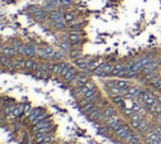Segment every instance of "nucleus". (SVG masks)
<instances>
[{"instance_id": "nucleus-12", "label": "nucleus", "mask_w": 161, "mask_h": 144, "mask_svg": "<svg viewBox=\"0 0 161 144\" xmlns=\"http://www.w3.org/2000/svg\"><path fill=\"white\" fill-rule=\"evenodd\" d=\"M104 92L107 94L108 98H113V96H125L126 90H122L117 86H112L108 87V89H104Z\"/></svg>"}, {"instance_id": "nucleus-10", "label": "nucleus", "mask_w": 161, "mask_h": 144, "mask_svg": "<svg viewBox=\"0 0 161 144\" xmlns=\"http://www.w3.org/2000/svg\"><path fill=\"white\" fill-rule=\"evenodd\" d=\"M83 53H82V47H71V49H69L68 52V61H73L78 60V58H81Z\"/></svg>"}, {"instance_id": "nucleus-34", "label": "nucleus", "mask_w": 161, "mask_h": 144, "mask_svg": "<svg viewBox=\"0 0 161 144\" xmlns=\"http://www.w3.org/2000/svg\"><path fill=\"white\" fill-rule=\"evenodd\" d=\"M40 9H42V7H39V5H30V7L28 8V11L32 14V15H34V14L38 13Z\"/></svg>"}, {"instance_id": "nucleus-32", "label": "nucleus", "mask_w": 161, "mask_h": 144, "mask_svg": "<svg viewBox=\"0 0 161 144\" xmlns=\"http://www.w3.org/2000/svg\"><path fill=\"white\" fill-rule=\"evenodd\" d=\"M11 60L13 58H9V57H7V56H3V54H0V67H5L8 63H10L11 62Z\"/></svg>"}, {"instance_id": "nucleus-23", "label": "nucleus", "mask_w": 161, "mask_h": 144, "mask_svg": "<svg viewBox=\"0 0 161 144\" xmlns=\"http://www.w3.org/2000/svg\"><path fill=\"white\" fill-rule=\"evenodd\" d=\"M120 120H122L121 115H116V116H112V117H108V119H106V120H104V124L108 125L110 128H112V126L115 124H117Z\"/></svg>"}, {"instance_id": "nucleus-30", "label": "nucleus", "mask_w": 161, "mask_h": 144, "mask_svg": "<svg viewBox=\"0 0 161 144\" xmlns=\"http://www.w3.org/2000/svg\"><path fill=\"white\" fill-rule=\"evenodd\" d=\"M95 108H96V104H86V105H83V106H80L81 111L84 114V115H87V114H89L91 111H92Z\"/></svg>"}, {"instance_id": "nucleus-4", "label": "nucleus", "mask_w": 161, "mask_h": 144, "mask_svg": "<svg viewBox=\"0 0 161 144\" xmlns=\"http://www.w3.org/2000/svg\"><path fill=\"white\" fill-rule=\"evenodd\" d=\"M72 64L74 67H77L80 71H87L88 70V56H82L81 58L73 61Z\"/></svg>"}, {"instance_id": "nucleus-35", "label": "nucleus", "mask_w": 161, "mask_h": 144, "mask_svg": "<svg viewBox=\"0 0 161 144\" xmlns=\"http://www.w3.org/2000/svg\"><path fill=\"white\" fill-rule=\"evenodd\" d=\"M23 108H24V113H25V115H27L29 111L32 110V104L30 102H23Z\"/></svg>"}, {"instance_id": "nucleus-2", "label": "nucleus", "mask_w": 161, "mask_h": 144, "mask_svg": "<svg viewBox=\"0 0 161 144\" xmlns=\"http://www.w3.org/2000/svg\"><path fill=\"white\" fill-rule=\"evenodd\" d=\"M37 48H38V46L34 44V43H32V42L25 43L23 56H24L25 58H35L37 57Z\"/></svg>"}, {"instance_id": "nucleus-21", "label": "nucleus", "mask_w": 161, "mask_h": 144, "mask_svg": "<svg viewBox=\"0 0 161 144\" xmlns=\"http://www.w3.org/2000/svg\"><path fill=\"white\" fill-rule=\"evenodd\" d=\"M130 85H131L130 80H126V78H116V86L120 87V89L127 90Z\"/></svg>"}, {"instance_id": "nucleus-16", "label": "nucleus", "mask_w": 161, "mask_h": 144, "mask_svg": "<svg viewBox=\"0 0 161 144\" xmlns=\"http://www.w3.org/2000/svg\"><path fill=\"white\" fill-rule=\"evenodd\" d=\"M33 19L35 20V22L38 23H45L47 20H48V11H45L44 9H40L38 13H35L33 15Z\"/></svg>"}, {"instance_id": "nucleus-37", "label": "nucleus", "mask_w": 161, "mask_h": 144, "mask_svg": "<svg viewBox=\"0 0 161 144\" xmlns=\"http://www.w3.org/2000/svg\"><path fill=\"white\" fill-rule=\"evenodd\" d=\"M155 61H156L157 67H159V68H160V67H161V56H159V57H156V60H155Z\"/></svg>"}, {"instance_id": "nucleus-1", "label": "nucleus", "mask_w": 161, "mask_h": 144, "mask_svg": "<svg viewBox=\"0 0 161 144\" xmlns=\"http://www.w3.org/2000/svg\"><path fill=\"white\" fill-rule=\"evenodd\" d=\"M131 125H130V123H127V121H125L124 123V125L121 126V128L118 129V130H116L115 133H113V137L116 138L117 140H120V142H122V140L126 138V135L128 134V131L131 130Z\"/></svg>"}, {"instance_id": "nucleus-38", "label": "nucleus", "mask_w": 161, "mask_h": 144, "mask_svg": "<svg viewBox=\"0 0 161 144\" xmlns=\"http://www.w3.org/2000/svg\"><path fill=\"white\" fill-rule=\"evenodd\" d=\"M1 117H5V116H4V110L0 109V119H1ZM5 119H7V117H5Z\"/></svg>"}, {"instance_id": "nucleus-24", "label": "nucleus", "mask_w": 161, "mask_h": 144, "mask_svg": "<svg viewBox=\"0 0 161 144\" xmlns=\"http://www.w3.org/2000/svg\"><path fill=\"white\" fill-rule=\"evenodd\" d=\"M49 117H51V114H48V113H47V111H44V113H42V114H40V115H38V116L35 117V119H34L33 121L30 123V125L33 126V125L38 124V123H39V121H43V120L49 119Z\"/></svg>"}, {"instance_id": "nucleus-19", "label": "nucleus", "mask_w": 161, "mask_h": 144, "mask_svg": "<svg viewBox=\"0 0 161 144\" xmlns=\"http://www.w3.org/2000/svg\"><path fill=\"white\" fill-rule=\"evenodd\" d=\"M55 61H59V62H62V61H68V54L59 48L55 49L54 56H53V62H55Z\"/></svg>"}, {"instance_id": "nucleus-8", "label": "nucleus", "mask_w": 161, "mask_h": 144, "mask_svg": "<svg viewBox=\"0 0 161 144\" xmlns=\"http://www.w3.org/2000/svg\"><path fill=\"white\" fill-rule=\"evenodd\" d=\"M25 60H27V58H25L24 56H22V54H18V56H15V57L13 58V63H14V66H15L16 72L24 71L25 70Z\"/></svg>"}, {"instance_id": "nucleus-11", "label": "nucleus", "mask_w": 161, "mask_h": 144, "mask_svg": "<svg viewBox=\"0 0 161 144\" xmlns=\"http://www.w3.org/2000/svg\"><path fill=\"white\" fill-rule=\"evenodd\" d=\"M48 20L49 22H60L63 19V10L62 9H54L48 11Z\"/></svg>"}, {"instance_id": "nucleus-39", "label": "nucleus", "mask_w": 161, "mask_h": 144, "mask_svg": "<svg viewBox=\"0 0 161 144\" xmlns=\"http://www.w3.org/2000/svg\"><path fill=\"white\" fill-rule=\"evenodd\" d=\"M3 44H4V43H1V39H0V51H1V48H3Z\"/></svg>"}, {"instance_id": "nucleus-14", "label": "nucleus", "mask_w": 161, "mask_h": 144, "mask_svg": "<svg viewBox=\"0 0 161 144\" xmlns=\"http://www.w3.org/2000/svg\"><path fill=\"white\" fill-rule=\"evenodd\" d=\"M11 46L14 47V49H15L16 54H22L24 53V44L25 43H23V40L20 39V38H13V39L10 40Z\"/></svg>"}, {"instance_id": "nucleus-13", "label": "nucleus", "mask_w": 161, "mask_h": 144, "mask_svg": "<svg viewBox=\"0 0 161 144\" xmlns=\"http://www.w3.org/2000/svg\"><path fill=\"white\" fill-rule=\"evenodd\" d=\"M52 125H54V124H53V121H52V117H49V119H45V120H43V121H39L38 124L32 126V133L34 134V133H37L38 130H40V129L48 128V126H52Z\"/></svg>"}, {"instance_id": "nucleus-28", "label": "nucleus", "mask_w": 161, "mask_h": 144, "mask_svg": "<svg viewBox=\"0 0 161 144\" xmlns=\"http://www.w3.org/2000/svg\"><path fill=\"white\" fill-rule=\"evenodd\" d=\"M111 105V101H110V99H104V98H102L96 104V106H97L98 109H101V110H103V109H106L107 106H110Z\"/></svg>"}, {"instance_id": "nucleus-22", "label": "nucleus", "mask_w": 161, "mask_h": 144, "mask_svg": "<svg viewBox=\"0 0 161 144\" xmlns=\"http://www.w3.org/2000/svg\"><path fill=\"white\" fill-rule=\"evenodd\" d=\"M16 108V104H7L4 105V108H3V110H4V116L5 117H10L11 114H13V111L15 110Z\"/></svg>"}, {"instance_id": "nucleus-3", "label": "nucleus", "mask_w": 161, "mask_h": 144, "mask_svg": "<svg viewBox=\"0 0 161 144\" xmlns=\"http://www.w3.org/2000/svg\"><path fill=\"white\" fill-rule=\"evenodd\" d=\"M44 109L43 108H40V106H35V108H32V110L29 111V113L25 115V121L28 123V124H30L32 121H33L34 119L38 116V115H40L42 113H44Z\"/></svg>"}, {"instance_id": "nucleus-26", "label": "nucleus", "mask_w": 161, "mask_h": 144, "mask_svg": "<svg viewBox=\"0 0 161 144\" xmlns=\"http://www.w3.org/2000/svg\"><path fill=\"white\" fill-rule=\"evenodd\" d=\"M57 44H58V48L59 49H62L63 52H66L67 54H68V52H69V49H71V43H69V40H66V42H57Z\"/></svg>"}, {"instance_id": "nucleus-27", "label": "nucleus", "mask_w": 161, "mask_h": 144, "mask_svg": "<svg viewBox=\"0 0 161 144\" xmlns=\"http://www.w3.org/2000/svg\"><path fill=\"white\" fill-rule=\"evenodd\" d=\"M40 68L43 71L48 72V73H52V62L51 61H40Z\"/></svg>"}, {"instance_id": "nucleus-9", "label": "nucleus", "mask_w": 161, "mask_h": 144, "mask_svg": "<svg viewBox=\"0 0 161 144\" xmlns=\"http://www.w3.org/2000/svg\"><path fill=\"white\" fill-rule=\"evenodd\" d=\"M78 18V11L76 9H68V10H63V19L67 24L72 23L73 20H76Z\"/></svg>"}, {"instance_id": "nucleus-5", "label": "nucleus", "mask_w": 161, "mask_h": 144, "mask_svg": "<svg viewBox=\"0 0 161 144\" xmlns=\"http://www.w3.org/2000/svg\"><path fill=\"white\" fill-rule=\"evenodd\" d=\"M78 73H80V70H78L77 67L72 66V67H71V70H69V72L67 73V75L62 78V81H63L66 85H69V86H71V84L73 82V80L76 78V76H77Z\"/></svg>"}, {"instance_id": "nucleus-7", "label": "nucleus", "mask_w": 161, "mask_h": 144, "mask_svg": "<svg viewBox=\"0 0 161 144\" xmlns=\"http://www.w3.org/2000/svg\"><path fill=\"white\" fill-rule=\"evenodd\" d=\"M116 115H120V110L115 106V105H112V104H111L110 106H107L106 109H103V110H102V116H103L104 120L108 119V117L116 116Z\"/></svg>"}, {"instance_id": "nucleus-33", "label": "nucleus", "mask_w": 161, "mask_h": 144, "mask_svg": "<svg viewBox=\"0 0 161 144\" xmlns=\"http://www.w3.org/2000/svg\"><path fill=\"white\" fill-rule=\"evenodd\" d=\"M110 99V101H111V104L112 105H118L120 102H122V101H125V98L124 96H113V98H108Z\"/></svg>"}, {"instance_id": "nucleus-15", "label": "nucleus", "mask_w": 161, "mask_h": 144, "mask_svg": "<svg viewBox=\"0 0 161 144\" xmlns=\"http://www.w3.org/2000/svg\"><path fill=\"white\" fill-rule=\"evenodd\" d=\"M23 116H25V113H24V108H23V104H16L15 110L13 111V114H11V116L9 117V119L18 120V119H22Z\"/></svg>"}, {"instance_id": "nucleus-18", "label": "nucleus", "mask_w": 161, "mask_h": 144, "mask_svg": "<svg viewBox=\"0 0 161 144\" xmlns=\"http://www.w3.org/2000/svg\"><path fill=\"white\" fill-rule=\"evenodd\" d=\"M86 24H87L86 20H82L81 18H77L76 20H73L72 23L68 24V29H83Z\"/></svg>"}, {"instance_id": "nucleus-29", "label": "nucleus", "mask_w": 161, "mask_h": 144, "mask_svg": "<svg viewBox=\"0 0 161 144\" xmlns=\"http://www.w3.org/2000/svg\"><path fill=\"white\" fill-rule=\"evenodd\" d=\"M35 61H37V58H27V60H25V70L24 71L32 73V68H33Z\"/></svg>"}, {"instance_id": "nucleus-25", "label": "nucleus", "mask_w": 161, "mask_h": 144, "mask_svg": "<svg viewBox=\"0 0 161 144\" xmlns=\"http://www.w3.org/2000/svg\"><path fill=\"white\" fill-rule=\"evenodd\" d=\"M59 5L62 10H68L73 8V0H59Z\"/></svg>"}, {"instance_id": "nucleus-6", "label": "nucleus", "mask_w": 161, "mask_h": 144, "mask_svg": "<svg viewBox=\"0 0 161 144\" xmlns=\"http://www.w3.org/2000/svg\"><path fill=\"white\" fill-rule=\"evenodd\" d=\"M0 54L7 56V57H9V58H14L15 56H18L10 42L9 43H4V44H3V48H1V51H0Z\"/></svg>"}, {"instance_id": "nucleus-20", "label": "nucleus", "mask_w": 161, "mask_h": 144, "mask_svg": "<svg viewBox=\"0 0 161 144\" xmlns=\"http://www.w3.org/2000/svg\"><path fill=\"white\" fill-rule=\"evenodd\" d=\"M35 58L38 61H48V54H47V52H45V49L43 46H38Z\"/></svg>"}, {"instance_id": "nucleus-17", "label": "nucleus", "mask_w": 161, "mask_h": 144, "mask_svg": "<svg viewBox=\"0 0 161 144\" xmlns=\"http://www.w3.org/2000/svg\"><path fill=\"white\" fill-rule=\"evenodd\" d=\"M63 63H64V61H62V62H59V61L52 62V75H53V77H59V73L62 71Z\"/></svg>"}, {"instance_id": "nucleus-31", "label": "nucleus", "mask_w": 161, "mask_h": 144, "mask_svg": "<svg viewBox=\"0 0 161 144\" xmlns=\"http://www.w3.org/2000/svg\"><path fill=\"white\" fill-rule=\"evenodd\" d=\"M136 135H137V133H136V130H133V129H131V130H130V131H128V134H127V135H126V138H125V139H124V140H122V143H125V144H128V143H130V142H131V140H132V139H133V138H135V137H136Z\"/></svg>"}, {"instance_id": "nucleus-36", "label": "nucleus", "mask_w": 161, "mask_h": 144, "mask_svg": "<svg viewBox=\"0 0 161 144\" xmlns=\"http://www.w3.org/2000/svg\"><path fill=\"white\" fill-rule=\"evenodd\" d=\"M128 144H142V143H141V138H140V135H139V134H137V135H136V137H135V138H133V139H132V140H131V142H130V143H128Z\"/></svg>"}]
</instances>
